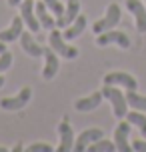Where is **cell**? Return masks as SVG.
I'll return each instance as SVG.
<instances>
[{"label": "cell", "instance_id": "6da1fadb", "mask_svg": "<svg viewBox=\"0 0 146 152\" xmlns=\"http://www.w3.org/2000/svg\"><path fill=\"white\" fill-rule=\"evenodd\" d=\"M102 94L110 100V104H112V110H114L116 118H126V106H128V100H126V94L118 90L116 86L112 84H104V88H102Z\"/></svg>", "mask_w": 146, "mask_h": 152}, {"label": "cell", "instance_id": "7a4b0ae2", "mask_svg": "<svg viewBox=\"0 0 146 152\" xmlns=\"http://www.w3.org/2000/svg\"><path fill=\"white\" fill-rule=\"evenodd\" d=\"M118 22H120V6L118 4H110L106 8V16L102 20H98V22H94L92 30H94V34H102L106 30H112Z\"/></svg>", "mask_w": 146, "mask_h": 152}, {"label": "cell", "instance_id": "3957f363", "mask_svg": "<svg viewBox=\"0 0 146 152\" xmlns=\"http://www.w3.org/2000/svg\"><path fill=\"white\" fill-rule=\"evenodd\" d=\"M50 48H52L58 56H62V58H76L78 56V48L68 46L64 42V36H62L58 30H54V28H52V32H50Z\"/></svg>", "mask_w": 146, "mask_h": 152}, {"label": "cell", "instance_id": "277c9868", "mask_svg": "<svg viewBox=\"0 0 146 152\" xmlns=\"http://www.w3.org/2000/svg\"><path fill=\"white\" fill-rule=\"evenodd\" d=\"M20 16H22L24 24L30 28V32H38L42 28L38 22V16H36V4H34V0H22L20 2Z\"/></svg>", "mask_w": 146, "mask_h": 152}, {"label": "cell", "instance_id": "5b68a950", "mask_svg": "<svg viewBox=\"0 0 146 152\" xmlns=\"http://www.w3.org/2000/svg\"><path fill=\"white\" fill-rule=\"evenodd\" d=\"M112 42L118 44L120 48H128L130 46V38L126 36V32H122V30H106L102 34H98V38H96L98 46H108Z\"/></svg>", "mask_w": 146, "mask_h": 152}, {"label": "cell", "instance_id": "8992f818", "mask_svg": "<svg viewBox=\"0 0 146 152\" xmlns=\"http://www.w3.org/2000/svg\"><path fill=\"white\" fill-rule=\"evenodd\" d=\"M30 96H32L30 88H22L16 96L0 100V108H2V110H22V108L30 102Z\"/></svg>", "mask_w": 146, "mask_h": 152}, {"label": "cell", "instance_id": "52a82bcc", "mask_svg": "<svg viewBox=\"0 0 146 152\" xmlns=\"http://www.w3.org/2000/svg\"><path fill=\"white\" fill-rule=\"evenodd\" d=\"M104 84H112V86H124L126 90H136L138 88V82L136 78L126 72H108L104 76Z\"/></svg>", "mask_w": 146, "mask_h": 152}, {"label": "cell", "instance_id": "ba28073f", "mask_svg": "<svg viewBox=\"0 0 146 152\" xmlns=\"http://www.w3.org/2000/svg\"><path fill=\"white\" fill-rule=\"evenodd\" d=\"M58 136H60V144H58L56 150L58 152L74 150V142H76V140H74V130H72V126H70L66 120L58 124Z\"/></svg>", "mask_w": 146, "mask_h": 152}, {"label": "cell", "instance_id": "9c48e42d", "mask_svg": "<svg viewBox=\"0 0 146 152\" xmlns=\"http://www.w3.org/2000/svg\"><path fill=\"white\" fill-rule=\"evenodd\" d=\"M100 138H102V130H100V128H88V130H84V132H80V134H78V140L74 142V150H76V152L88 150V146L92 144V142H96V140H100Z\"/></svg>", "mask_w": 146, "mask_h": 152}, {"label": "cell", "instance_id": "30bf717a", "mask_svg": "<svg viewBox=\"0 0 146 152\" xmlns=\"http://www.w3.org/2000/svg\"><path fill=\"white\" fill-rule=\"evenodd\" d=\"M128 134H130V122L122 120L114 130V144L118 152H128L130 144H128Z\"/></svg>", "mask_w": 146, "mask_h": 152}, {"label": "cell", "instance_id": "8fae6325", "mask_svg": "<svg viewBox=\"0 0 146 152\" xmlns=\"http://www.w3.org/2000/svg\"><path fill=\"white\" fill-rule=\"evenodd\" d=\"M126 8H128L132 12V16H134L138 32H146V4L142 6L140 0H126Z\"/></svg>", "mask_w": 146, "mask_h": 152}, {"label": "cell", "instance_id": "7c38bea8", "mask_svg": "<svg viewBox=\"0 0 146 152\" xmlns=\"http://www.w3.org/2000/svg\"><path fill=\"white\" fill-rule=\"evenodd\" d=\"M78 14H80V2H78V0H68V4L64 8V14L58 16V20H56V26H58V28L70 26V24L76 20Z\"/></svg>", "mask_w": 146, "mask_h": 152}, {"label": "cell", "instance_id": "4fadbf2b", "mask_svg": "<svg viewBox=\"0 0 146 152\" xmlns=\"http://www.w3.org/2000/svg\"><path fill=\"white\" fill-rule=\"evenodd\" d=\"M44 56H46V64L42 68V78L44 80H52L56 72H58V54L54 52L52 48H44Z\"/></svg>", "mask_w": 146, "mask_h": 152}, {"label": "cell", "instance_id": "5bb4252c", "mask_svg": "<svg viewBox=\"0 0 146 152\" xmlns=\"http://www.w3.org/2000/svg\"><path fill=\"white\" fill-rule=\"evenodd\" d=\"M22 28H24L22 16H14L12 24L8 26L6 30H0V40H2V42H14L16 38H20V34L24 32Z\"/></svg>", "mask_w": 146, "mask_h": 152}, {"label": "cell", "instance_id": "9a60e30c", "mask_svg": "<svg viewBox=\"0 0 146 152\" xmlns=\"http://www.w3.org/2000/svg\"><path fill=\"white\" fill-rule=\"evenodd\" d=\"M102 92H94V94H90V96H86V98H78L76 100V110L78 112H90V110H94V108L100 106V102H102Z\"/></svg>", "mask_w": 146, "mask_h": 152}, {"label": "cell", "instance_id": "2e32d148", "mask_svg": "<svg viewBox=\"0 0 146 152\" xmlns=\"http://www.w3.org/2000/svg\"><path fill=\"white\" fill-rule=\"evenodd\" d=\"M20 42H22V50L26 54H30L32 58L44 56V46L36 44V42L30 38V32H22V34H20Z\"/></svg>", "mask_w": 146, "mask_h": 152}, {"label": "cell", "instance_id": "e0dca14e", "mask_svg": "<svg viewBox=\"0 0 146 152\" xmlns=\"http://www.w3.org/2000/svg\"><path fill=\"white\" fill-rule=\"evenodd\" d=\"M36 16H38V22H40L42 28H46V30L56 28V20L52 18V14H48V6H46L44 0L36 4Z\"/></svg>", "mask_w": 146, "mask_h": 152}, {"label": "cell", "instance_id": "ac0fdd59", "mask_svg": "<svg viewBox=\"0 0 146 152\" xmlns=\"http://www.w3.org/2000/svg\"><path fill=\"white\" fill-rule=\"evenodd\" d=\"M86 28V16H76V20L70 24V26H66V30H64V40H74V38H78L82 32H84Z\"/></svg>", "mask_w": 146, "mask_h": 152}, {"label": "cell", "instance_id": "d6986e66", "mask_svg": "<svg viewBox=\"0 0 146 152\" xmlns=\"http://www.w3.org/2000/svg\"><path fill=\"white\" fill-rule=\"evenodd\" d=\"M126 100H128V106L140 112H146V96L136 94V90H128L126 92Z\"/></svg>", "mask_w": 146, "mask_h": 152}, {"label": "cell", "instance_id": "ffe728a7", "mask_svg": "<svg viewBox=\"0 0 146 152\" xmlns=\"http://www.w3.org/2000/svg\"><path fill=\"white\" fill-rule=\"evenodd\" d=\"M126 120L130 122V124H136L140 128V132H142V136L146 138V116L140 112V110H134V108H132V112L126 114Z\"/></svg>", "mask_w": 146, "mask_h": 152}, {"label": "cell", "instance_id": "44dd1931", "mask_svg": "<svg viewBox=\"0 0 146 152\" xmlns=\"http://www.w3.org/2000/svg\"><path fill=\"white\" fill-rule=\"evenodd\" d=\"M88 150L90 152H112V150H116V144H112L110 140L100 138V140H96V142H92L88 146Z\"/></svg>", "mask_w": 146, "mask_h": 152}, {"label": "cell", "instance_id": "7402d4cb", "mask_svg": "<svg viewBox=\"0 0 146 152\" xmlns=\"http://www.w3.org/2000/svg\"><path fill=\"white\" fill-rule=\"evenodd\" d=\"M12 60H14V56H12L10 52H6V50H4V52L0 54V74H2L4 70H8V68H10Z\"/></svg>", "mask_w": 146, "mask_h": 152}, {"label": "cell", "instance_id": "603a6c76", "mask_svg": "<svg viewBox=\"0 0 146 152\" xmlns=\"http://www.w3.org/2000/svg\"><path fill=\"white\" fill-rule=\"evenodd\" d=\"M44 2H46L48 10H52V14H56V16L64 14V8H62V4L58 2V0H44Z\"/></svg>", "mask_w": 146, "mask_h": 152}, {"label": "cell", "instance_id": "cb8c5ba5", "mask_svg": "<svg viewBox=\"0 0 146 152\" xmlns=\"http://www.w3.org/2000/svg\"><path fill=\"white\" fill-rule=\"evenodd\" d=\"M28 152H52L50 144H32L28 146Z\"/></svg>", "mask_w": 146, "mask_h": 152}, {"label": "cell", "instance_id": "d4e9b609", "mask_svg": "<svg viewBox=\"0 0 146 152\" xmlns=\"http://www.w3.org/2000/svg\"><path fill=\"white\" fill-rule=\"evenodd\" d=\"M132 148L138 152H146V142H142V140H134L132 142Z\"/></svg>", "mask_w": 146, "mask_h": 152}, {"label": "cell", "instance_id": "484cf974", "mask_svg": "<svg viewBox=\"0 0 146 152\" xmlns=\"http://www.w3.org/2000/svg\"><path fill=\"white\" fill-rule=\"evenodd\" d=\"M20 2H22V0H8L10 6H20Z\"/></svg>", "mask_w": 146, "mask_h": 152}, {"label": "cell", "instance_id": "4316f807", "mask_svg": "<svg viewBox=\"0 0 146 152\" xmlns=\"http://www.w3.org/2000/svg\"><path fill=\"white\" fill-rule=\"evenodd\" d=\"M4 50H6V46H4V42H2V40H0V54L4 52Z\"/></svg>", "mask_w": 146, "mask_h": 152}, {"label": "cell", "instance_id": "83f0119b", "mask_svg": "<svg viewBox=\"0 0 146 152\" xmlns=\"http://www.w3.org/2000/svg\"><path fill=\"white\" fill-rule=\"evenodd\" d=\"M2 86H4V78L0 76V88H2Z\"/></svg>", "mask_w": 146, "mask_h": 152}, {"label": "cell", "instance_id": "f1b7e54d", "mask_svg": "<svg viewBox=\"0 0 146 152\" xmlns=\"http://www.w3.org/2000/svg\"><path fill=\"white\" fill-rule=\"evenodd\" d=\"M0 152H6V148H0Z\"/></svg>", "mask_w": 146, "mask_h": 152}]
</instances>
